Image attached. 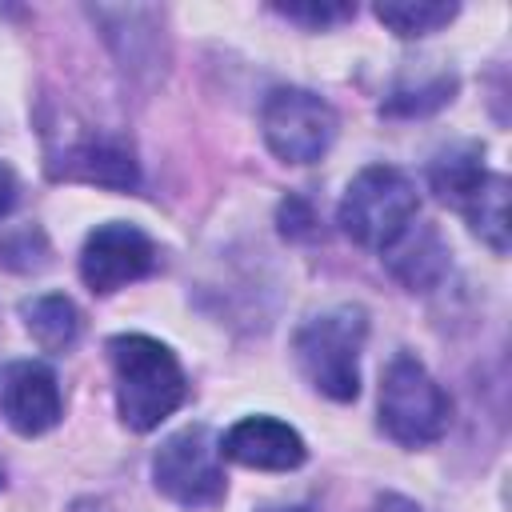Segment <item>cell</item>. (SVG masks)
<instances>
[{"label":"cell","instance_id":"11","mask_svg":"<svg viewBox=\"0 0 512 512\" xmlns=\"http://www.w3.org/2000/svg\"><path fill=\"white\" fill-rule=\"evenodd\" d=\"M388 272L408 288V292H428L444 280L448 272V244L440 240V232L432 224H408L384 252Z\"/></svg>","mask_w":512,"mask_h":512},{"label":"cell","instance_id":"10","mask_svg":"<svg viewBox=\"0 0 512 512\" xmlns=\"http://www.w3.org/2000/svg\"><path fill=\"white\" fill-rule=\"evenodd\" d=\"M48 172L56 180H80V184H100V188H120V192H132L140 184V168L132 152L108 136H88V140L68 144L48 164Z\"/></svg>","mask_w":512,"mask_h":512},{"label":"cell","instance_id":"13","mask_svg":"<svg viewBox=\"0 0 512 512\" xmlns=\"http://www.w3.org/2000/svg\"><path fill=\"white\" fill-rule=\"evenodd\" d=\"M456 212H464L468 228H472L496 256L508 252V180H504L500 172H488Z\"/></svg>","mask_w":512,"mask_h":512},{"label":"cell","instance_id":"5","mask_svg":"<svg viewBox=\"0 0 512 512\" xmlns=\"http://www.w3.org/2000/svg\"><path fill=\"white\" fill-rule=\"evenodd\" d=\"M152 484L180 508H212L224 500L228 480L220 468V440L204 424L172 432L152 456Z\"/></svg>","mask_w":512,"mask_h":512},{"label":"cell","instance_id":"16","mask_svg":"<svg viewBox=\"0 0 512 512\" xmlns=\"http://www.w3.org/2000/svg\"><path fill=\"white\" fill-rule=\"evenodd\" d=\"M456 84H460L456 72H432V76H424V80L396 84V88L384 96L380 112H384V116H428V112L452 104Z\"/></svg>","mask_w":512,"mask_h":512},{"label":"cell","instance_id":"12","mask_svg":"<svg viewBox=\"0 0 512 512\" xmlns=\"http://www.w3.org/2000/svg\"><path fill=\"white\" fill-rule=\"evenodd\" d=\"M20 320L28 328V336L44 348V352H68L76 340H80V308L60 296V292H44V296H32L20 304Z\"/></svg>","mask_w":512,"mask_h":512},{"label":"cell","instance_id":"20","mask_svg":"<svg viewBox=\"0 0 512 512\" xmlns=\"http://www.w3.org/2000/svg\"><path fill=\"white\" fill-rule=\"evenodd\" d=\"M16 200H20V180H16V172L8 164H0V220L16 208Z\"/></svg>","mask_w":512,"mask_h":512},{"label":"cell","instance_id":"7","mask_svg":"<svg viewBox=\"0 0 512 512\" xmlns=\"http://www.w3.org/2000/svg\"><path fill=\"white\" fill-rule=\"evenodd\" d=\"M156 268V244L148 232H140L136 224L112 220L88 232L84 248H80V280L96 292V296H112L124 284L144 280Z\"/></svg>","mask_w":512,"mask_h":512},{"label":"cell","instance_id":"2","mask_svg":"<svg viewBox=\"0 0 512 512\" xmlns=\"http://www.w3.org/2000/svg\"><path fill=\"white\" fill-rule=\"evenodd\" d=\"M364 336H368V312L360 304H340V308L312 316L292 340V352H296L304 380L336 404L356 400L360 396Z\"/></svg>","mask_w":512,"mask_h":512},{"label":"cell","instance_id":"18","mask_svg":"<svg viewBox=\"0 0 512 512\" xmlns=\"http://www.w3.org/2000/svg\"><path fill=\"white\" fill-rule=\"evenodd\" d=\"M272 12H280L284 20H296L304 28H332L356 16V4H272Z\"/></svg>","mask_w":512,"mask_h":512},{"label":"cell","instance_id":"21","mask_svg":"<svg viewBox=\"0 0 512 512\" xmlns=\"http://www.w3.org/2000/svg\"><path fill=\"white\" fill-rule=\"evenodd\" d=\"M368 512H420L408 496H400V492H384V496H376L372 500V508Z\"/></svg>","mask_w":512,"mask_h":512},{"label":"cell","instance_id":"6","mask_svg":"<svg viewBox=\"0 0 512 512\" xmlns=\"http://www.w3.org/2000/svg\"><path fill=\"white\" fill-rule=\"evenodd\" d=\"M336 108L308 88H272L260 108V132L284 164H316L336 140Z\"/></svg>","mask_w":512,"mask_h":512},{"label":"cell","instance_id":"1","mask_svg":"<svg viewBox=\"0 0 512 512\" xmlns=\"http://www.w3.org/2000/svg\"><path fill=\"white\" fill-rule=\"evenodd\" d=\"M108 364L116 380V412L132 432H152L188 400V376L168 344L144 332H120L108 340Z\"/></svg>","mask_w":512,"mask_h":512},{"label":"cell","instance_id":"4","mask_svg":"<svg viewBox=\"0 0 512 512\" xmlns=\"http://www.w3.org/2000/svg\"><path fill=\"white\" fill-rule=\"evenodd\" d=\"M452 424V400L416 356H396L380 376V428L404 444H436Z\"/></svg>","mask_w":512,"mask_h":512},{"label":"cell","instance_id":"8","mask_svg":"<svg viewBox=\"0 0 512 512\" xmlns=\"http://www.w3.org/2000/svg\"><path fill=\"white\" fill-rule=\"evenodd\" d=\"M0 412L8 420L12 432L20 436H44L60 424L64 416V400H60V384L56 372L40 360H12L0 372Z\"/></svg>","mask_w":512,"mask_h":512},{"label":"cell","instance_id":"3","mask_svg":"<svg viewBox=\"0 0 512 512\" xmlns=\"http://www.w3.org/2000/svg\"><path fill=\"white\" fill-rule=\"evenodd\" d=\"M416 212H420L416 184L392 164H368L344 188L340 208H336V224L360 248L384 252L416 220Z\"/></svg>","mask_w":512,"mask_h":512},{"label":"cell","instance_id":"14","mask_svg":"<svg viewBox=\"0 0 512 512\" xmlns=\"http://www.w3.org/2000/svg\"><path fill=\"white\" fill-rule=\"evenodd\" d=\"M484 176H488V172H484V148H480V144H456V148L440 152V156L432 160V168H428L432 192H436L444 204H452V208H460Z\"/></svg>","mask_w":512,"mask_h":512},{"label":"cell","instance_id":"9","mask_svg":"<svg viewBox=\"0 0 512 512\" xmlns=\"http://www.w3.org/2000/svg\"><path fill=\"white\" fill-rule=\"evenodd\" d=\"M220 456L260 472H292L308 460V444L276 416H244L220 436Z\"/></svg>","mask_w":512,"mask_h":512},{"label":"cell","instance_id":"17","mask_svg":"<svg viewBox=\"0 0 512 512\" xmlns=\"http://www.w3.org/2000/svg\"><path fill=\"white\" fill-rule=\"evenodd\" d=\"M52 260V248H48V236L32 224L24 228H8L0 232V264L12 268V272H40L48 268Z\"/></svg>","mask_w":512,"mask_h":512},{"label":"cell","instance_id":"19","mask_svg":"<svg viewBox=\"0 0 512 512\" xmlns=\"http://www.w3.org/2000/svg\"><path fill=\"white\" fill-rule=\"evenodd\" d=\"M308 224H312V212H308L296 196H288V200L280 204V232H284V236H304Z\"/></svg>","mask_w":512,"mask_h":512},{"label":"cell","instance_id":"15","mask_svg":"<svg viewBox=\"0 0 512 512\" xmlns=\"http://www.w3.org/2000/svg\"><path fill=\"white\" fill-rule=\"evenodd\" d=\"M372 12L400 40H416V36H432L444 24H452L460 16V4H448V0H384Z\"/></svg>","mask_w":512,"mask_h":512},{"label":"cell","instance_id":"22","mask_svg":"<svg viewBox=\"0 0 512 512\" xmlns=\"http://www.w3.org/2000/svg\"><path fill=\"white\" fill-rule=\"evenodd\" d=\"M260 512H308V508H300V504H288V508H260Z\"/></svg>","mask_w":512,"mask_h":512}]
</instances>
